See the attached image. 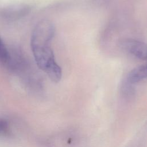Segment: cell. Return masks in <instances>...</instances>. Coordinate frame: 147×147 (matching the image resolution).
<instances>
[{
	"mask_svg": "<svg viewBox=\"0 0 147 147\" xmlns=\"http://www.w3.org/2000/svg\"><path fill=\"white\" fill-rule=\"evenodd\" d=\"M121 45L126 52L136 59L147 62V45L141 41L126 39L123 40Z\"/></svg>",
	"mask_w": 147,
	"mask_h": 147,
	"instance_id": "1",
	"label": "cell"
},
{
	"mask_svg": "<svg viewBox=\"0 0 147 147\" xmlns=\"http://www.w3.org/2000/svg\"><path fill=\"white\" fill-rule=\"evenodd\" d=\"M146 78H147V62L131 71L128 75L127 80L130 83L133 84Z\"/></svg>",
	"mask_w": 147,
	"mask_h": 147,
	"instance_id": "2",
	"label": "cell"
},
{
	"mask_svg": "<svg viewBox=\"0 0 147 147\" xmlns=\"http://www.w3.org/2000/svg\"><path fill=\"white\" fill-rule=\"evenodd\" d=\"M10 59L11 55L0 38V63L7 65Z\"/></svg>",
	"mask_w": 147,
	"mask_h": 147,
	"instance_id": "3",
	"label": "cell"
},
{
	"mask_svg": "<svg viewBox=\"0 0 147 147\" xmlns=\"http://www.w3.org/2000/svg\"><path fill=\"white\" fill-rule=\"evenodd\" d=\"M9 129L8 122L4 119L0 118V134H5L8 132Z\"/></svg>",
	"mask_w": 147,
	"mask_h": 147,
	"instance_id": "4",
	"label": "cell"
}]
</instances>
